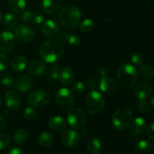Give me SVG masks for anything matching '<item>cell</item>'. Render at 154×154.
<instances>
[{
    "label": "cell",
    "mask_w": 154,
    "mask_h": 154,
    "mask_svg": "<svg viewBox=\"0 0 154 154\" xmlns=\"http://www.w3.org/2000/svg\"><path fill=\"white\" fill-rule=\"evenodd\" d=\"M39 53L46 63H54L63 57L64 48L60 39L52 38L42 44Z\"/></svg>",
    "instance_id": "1"
},
{
    "label": "cell",
    "mask_w": 154,
    "mask_h": 154,
    "mask_svg": "<svg viewBox=\"0 0 154 154\" xmlns=\"http://www.w3.org/2000/svg\"><path fill=\"white\" fill-rule=\"evenodd\" d=\"M118 84L125 90H131L135 87L138 80V71L130 64H123L117 72Z\"/></svg>",
    "instance_id": "2"
},
{
    "label": "cell",
    "mask_w": 154,
    "mask_h": 154,
    "mask_svg": "<svg viewBox=\"0 0 154 154\" xmlns=\"http://www.w3.org/2000/svg\"><path fill=\"white\" fill-rule=\"evenodd\" d=\"M59 21L67 29H73L81 20V11L75 5H66L59 12Z\"/></svg>",
    "instance_id": "3"
},
{
    "label": "cell",
    "mask_w": 154,
    "mask_h": 154,
    "mask_svg": "<svg viewBox=\"0 0 154 154\" xmlns=\"http://www.w3.org/2000/svg\"><path fill=\"white\" fill-rule=\"evenodd\" d=\"M105 106V99L103 95L96 90L90 92L86 97V107L92 115L101 114Z\"/></svg>",
    "instance_id": "4"
},
{
    "label": "cell",
    "mask_w": 154,
    "mask_h": 154,
    "mask_svg": "<svg viewBox=\"0 0 154 154\" xmlns=\"http://www.w3.org/2000/svg\"><path fill=\"white\" fill-rule=\"evenodd\" d=\"M132 119V111L128 107H121L112 116V125L117 131H122L129 125Z\"/></svg>",
    "instance_id": "5"
},
{
    "label": "cell",
    "mask_w": 154,
    "mask_h": 154,
    "mask_svg": "<svg viewBox=\"0 0 154 154\" xmlns=\"http://www.w3.org/2000/svg\"><path fill=\"white\" fill-rule=\"evenodd\" d=\"M56 102L63 111H69L75 104V96L72 90L68 88H60L56 95Z\"/></svg>",
    "instance_id": "6"
},
{
    "label": "cell",
    "mask_w": 154,
    "mask_h": 154,
    "mask_svg": "<svg viewBox=\"0 0 154 154\" xmlns=\"http://www.w3.org/2000/svg\"><path fill=\"white\" fill-rule=\"evenodd\" d=\"M87 117V114L82 108H71L68 114V123L74 129H80L85 125Z\"/></svg>",
    "instance_id": "7"
},
{
    "label": "cell",
    "mask_w": 154,
    "mask_h": 154,
    "mask_svg": "<svg viewBox=\"0 0 154 154\" xmlns=\"http://www.w3.org/2000/svg\"><path fill=\"white\" fill-rule=\"evenodd\" d=\"M27 102L32 107L42 108L49 103L50 96L44 90H34L29 94Z\"/></svg>",
    "instance_id": "8"
},
{
    "label": "cell",
    "mask_w": 154,
    "mask_h": 154,
    "mask_svg": "<svg viewBox=\"0 0 154 154\" xmlns=\"http://www.w3.org/2000/svg\"><path fill=\"white\" fill-rule=\"evenodd\" d=\"M100 90L105 94H113L119 89V84L114 78L107 75H102L99 83Z\"/></svg>",
    "instance_id": "9"
},
{
    "label": "cell",
    "mask_w": 154,
    "mask_h": 154,
    "mask_svg": "<svg viewBox=\"0 0 154 154\" xmlns=\"http://www.w3.org/2000/svg\"><path fill=\"white\" fill-rule=\"evenodd\" d=\"M14 36L20 42L27 43L31 42L34 38L35 33L31 27L27 25L21 24L17 26L15 29Z\"/></svg>",
    "instance_id": "10"
},
{
    "label": "cell",
    "mask_w": 154,
    "mask_h": 154,
    "mask_svg": "<svg viewBox=\"0 0 154 154\" xmlns=\"http://www.w3.org/2000/svg\"><path fill=\"white\" fill-rule=\"evenodd\" d=\"M15 46V36L11 32L4 31L0 33V50L3 52L13 51Z\"/></svg>",
    "instance_id": "11"
},
{
    "label": "cell",
    "mask_w": 154,
    "mask_h": 154,
    "mask_svg": "<svg viewBox=\"0 0 154 154\" xmlns=\"http://www.w3.org/2000/svg\"><path fill=\"white\" fill-rule=\"evenodd\" d=\"M80 134L75 130H67L63 133L60 138L62 144L66 147H74L79 143Z\"/></svg>",
    "instance_id": "12"
},
{
    "label": "cell",
    "mask_w": 154,
    "mask_h": 154,
    "mask_svg": "<svg viewBox=\"0 0 154 154\" xmlns=\"http://www.w3.org/2000/svg\"><path fill=\"white\" fill-rule=\"evenodd\" d=\"M60 32V25L57 20L54 19L47 20L42 26V32L45 37L52 38L55 37Z\"/></svg>",
    "instance_id": "13"
},
{
    "label": "cell",
    "mask_w": 154,
    "mask_h": 154,
    "mask_svg": "<svg viewBox=\"0 0 154 154\" xmlns=\"http://www.w3.org/2000/svg\"><path fill=\"white\" fill-rule=\"evenodd\" d=\"M5 103L8 110H16L21 104V98L16 90H9L5 96Z\"/></svg>",
    "instance_id": "14"
},
{
    "label": "cell",
    "mask_w": 154,
    "mask_h": 154,
    "mask_svg": "<svg viewBox=\"0 0 154 154\" xmlns=\"http://www.w3.org/2000/svg\"><path fill=\"white\" fill-rule=\"evenodd\" d=\"M15 88L21 93L29 91L33 86V79L28 75H23L20 77L14 83Z\"/></svg>",
    "instance_id": "15"
},
{
    "label": "cell",
    "mask_w": 154,
    "mask_h": 154,
    "mask_svg": "<svg viewBox=\"0 0 154 154\" xmlns=\"http://www.w3.org/2000/svg\"><path fill=\"white\" fill-rule=\"evenodd\" d=\"M67 121L60 116L52 117L48 121V126L50 129L54 132H63L67 127Z\"/></svg>",
    "instance_id": "16"
},
{
    "label": "cell",
    "mask_w": 154,
    "mask_h": 154,
    "mask_svg": "<svg viewBox=\"0 0 154 154\" xmlns=\"http://www.w3.org/2000/svg\"><path fill=\"white\" fill-rule=\"evenodd\" d=\"M153 87L150 84L146 81L139 83L135 89V95L139 100H144L152 93Z\"/></svg>",
    "instance_id": "17"
},
{
    "label": "cell",
    "mask_w": 154,
    "mask_h": 154,
    "mask_svg": "<svg viewBox=\"0 0 154 154\" xmlns=\"http://www.w3.org/2000/svg\"><path fill=\"white\" fill-rule=\"evenodd\" d=\"M62 3V0H43L41 8L44 13L51 14L55 13L60 8Z\"/></svg>",
    "instance_id": "18"
},
{
    "label": "cell",
    "mask_w": 154,
    "mask_h": 154,
    "mask_svg": "<svg viewBox=\"0 0 154 154\" xmlns=\"http://www.w3.org/2000/svg\"><path fill=\"white\" fill-rule=\"evenodd\" d=\"M134 154H154V144L152 141L142 140L137 144Z\"/></svg>",
    "instance_id": "19"
},
{
    "label": "cell",
    "mask_w": 154,
    "mask_h": 154,
    "mask_svg": "<svg viewBox=\"0 0 154 154\" xmlns=\"http://www.w3.org/2000/svg\"><path fill=\"white\" fill-rule=\"evenodd\" d=\"M129 131L133 135H140L146 129V122L142 117H137L130 122Z\"/></svg>",
    "instance_id": "20"
},
{
    "label": "cell",
    "mask_w": 154,
    "mask_h": 154,
    "mask_svg": "<svg viewBox=\"0 0 154 154\" xmlns=\"http://www.w3.org/2000/svg\"><path fill=\"white\" fill-rule=\"evenodd\" d=\"M75 73L73 70L69 67H64L61 69L59 75V80L63 85H70L74 81Z\"/></svg>",
    "instance_id": "21"
},
{
    "label": "cell",
    "mask_w": 154,
    "mask_h": 154,
    "mask_svg": "<svg viewBox=\"0 0 154 154\" xmlns=\"http://www.w3.org/2000/svg\"><path fill=\"white\" fill-rule=\"evenodd\" d=\"M45 69L46 67H45V63L39 60H33L28 68L29 72L34 76L42 75L45 72Z\"/></svg>",
    "instance_id": "22"
},
{
    "label": "cell",
    "mask_w": 154,
    "mask_h": 154,
    "mask_svg": "<svg viewBox=\"0 0 154 154\" xmlns=\"http://www.w3.org/2000/svg\"><path fill=\"white\" fill-rule=\"evenodd\" d=\"M27 59L24 56H17L14 57L11 62V69L15 72H23L27 66Z\"/></svg>",
    "instance_id": "23"
},
{
    "label": "cell",
    "mask_w": 154,
    "mask_h": 154,
    "mask_svg": "<svg viewBox=\"0 0 154 154\" xmlns=\"http://www.w3.org/2000/svg\"><path fill=\"white\" fill-rule=\"evenodd\" d=\"M8 7L13 13L20 14L26 9V0H8Z\"/></svg>",
    "instance_id": "24"
},
{
    "label": "cell",
    "mask_w": 154,
    "mask_h": 154,
    "mask_svg": "<svg viewBox=\"0 0 154 154\" xmlns=\"http://www.w3.org/2000/svg\"><path fill=\"white\" fill-rule=\"evenodd\" d=\"M87 152L90 154H100L102 151V144L97 138H92L87 145Z\"/></svg>",
    "instance_id": "25"
},
{
    "label": "cell",
    "mask_w": 154,
    "mask_h": 154,
    "mask_svg": "<svg viewBox=\"0 0 154 154\" xmlns=\"http://www.w3.org/2000/svg\"><path fill=\"white\" fill-rule=\"evenodd\" d=\"M54 137L50 132H43L38 136V143L42 147H50L54 144Z\"/></svg>",
    "instance_id": "26"
},
{
    "label": "cell",
    "mask_w": 154,
    "mask_h": 154,
    "mask_svg": "<svg viewBox=\"0 0 154 154\" xmlns=\"http://www.w3.org/2000/svg\"><path fill=\"white\" fill-rule=\"evenodd\" d=\"M14 141L17 144H24L29 138V133L26 129H20L14 134Z\"/></svg>",
    "instance_id": "27"
},
{
    "label": "cell",
    "mask_w": 154,
    "mask_h": 154,
    "mask_svg": "<svg viewBox=\"0 0 154 154\" xmlns=\"http://www.w3.org/2000/svg\"><path fill=\"white\" fill-rule=\"evenodd\" d=\"M18 20L13 13H7L4 17V26L8 29H13L16 27Z\"/></svg>",
    "instance_id": "28"
},
{
    "label": "cell",
    "mask_w": 154,
    "mask_h": 154,
    "mask_svg": "<svg viewBox=\"0 0 154 154\" xmlns=\"http://www.w3.org/2000/svg\"><path fill=\"white\" fill-rule=\"evenodd\" d=\"M138 71H139V73L143 78H146V79L151 80L153 79L154 76V72L153 69L152 68V66H149V65L144 64L141 66H139V69H138Z\"/></svg>",
    "instance_id": "29"
},
{
    "label": "cell",
    "mask_w": 154,
    "mask_h": 154,
    "mask_svg": "<svg viewBox=\"0 0 154 154\" xmlns=\"http://www.w3.org/2000/svg\"><path fill=\"white\" fill-rule=\"evenodd\" d=\"M0 82L5 87H11L14 84V78L8 72H4L0 75Z\"/></svg>",
    "instance_id": "30"
},
{
    "label": "cell",
    "mask_w": 154,
    "mask_h": 154,
    "mask_svg": "<svg viewBox=\"0 0 154 154\" xmlns=\"http://www.w3.org/2000/svg\"><path fill=\"white\" fill-rule=\"evenodd\" d=\"M66 40L69 45L73 47H78L81 44V38L75 33H68L66 35Z\"/></svg>",
    "instance_id": "31"
},
{
    "label": "cell",
    "mask_w": 154,
    "mask_h": 154,
    "mask_svg": "<svg viewBox=\"0 0 154 154\" xmlns=\"http://www.w3.org/2000/svg\"><path fill=\"white\" fill-rule=\"evenodd\" d=\"M95 23L92 19H85L80 25V30L83 32H90L94 29Z\"/></svg>",
    "instance_id": "32"
},
{
    "label": "cell",
    "mask_w": 154,
    "mask_h": 154,
    "mask_svg": "<svg viewBox=\"0 0 154 154\" xmlns=\"http://www.w3.org/2000/svg\"><path fill=\"white\" fill-rule=\"evenodd\" d=\"M11 142V136L8 133L0 134V150H5L10 145Z\"/></svg>",
    "instance_id": "33"
},
{
    "label": "cell",
    "mask_w": 154,
    "mask_h": 154,
    "mask_svg": "<svg viewBox=\"0 0 154 154\" xmlns=\"http://www.w3.org/2000/svg\"><path fill=\"white\" fill-rule=\"evenodd\" d=\"M61 67L57 63H54V64L51 67V78L53 81H57L59 79V75H60Z\"/></svg>",
    "instance_id": "34"
},
{
    "label": "cell",
    "mask_w": 154,
    "mask_h": 154,
    "mask_svg": "<svg viewBox=\"0 0 154 154\" xmlns=\"http://www.w3.org/2000/svg\"><path fill=\"white\" fill-rule=\"evenodd\" d=\"M44 20H45V16H44L43 14L40 11H36L34 14H32L31 22L34 25H39L44 22Z\"/></svg>",
    "instance_id": "35"
},
{
    "label": "cell",
    "mask_w": 154,
    "mask_h": 154,
    "mask_svg": "<svg viewBox=\"0 0 154 154\" xmlns=\"http://www.w3.org/2000/svg\"><path fill=\"white\" fill-rule=\"evenodd\" d=\"M23 117L27 120H33L36 117V111L32 107H28L24 111Z\"/></svg>",
    "instance_id": "36"
},
{
    "label": "cell",
    "mask_w": 154,
    "mask_h": 154,
    "mask_svg": "<svg viewBox=\"0 0 154 154\" xmlns=\"http://www.w3.org/2000/svg\"><path fill=\"white\" fill-rule=\"evenodd\" d=\"M9 58L6 54L0 53V72H3L9 65Z\"/></svg>",
    "instance_id": "37"
},
{
    "label": "cell",
    "mask_w": 154,
    "mask_h": 154,
    "mask_svg": "<svg viewBox=\"0 0 154 154\" xmlns=\"http://www.w3.org/2000/svg\"><path fill=\"white\" fill-rule=\"evenodd\" d=\"M131 60H132V63H133L135 66H139L142 64L143 57L140 53H133V54L131 55Z\"/></svg>",
    "instance_id": "38"
},
{
    "label": "cell",
    "mask_w": 154,
    "mask_h": 154,
    "mask_svg": "<svg viewBox=\"0 0 154 154\" xmlns=\"http://www.w3.org/2000/svg\"><path fill=\"white\" fill-rule=\"evenodd\" d=\"M32 13L29 9H25L22 13L20 14V20L23 23H28L31 21Z\"/></svg>",
    "instance_id": "39"
},
{
    "label": "cell",
    "mask_w": 154,
    "mask_h": 154,
    "mask_svg": "<svg viewBox=\"0 0 154 154\" xmlns=\"http://www.w3.org/2000/svg\"><path fill=\"white\" fill-rule=\"evenodd\" d=\"M85 90V86L81 81H76L75 84L72 85V90L75 93H78V94H81Z\"/></svg>",
    "instance_id": "40"
},
{
    "label": "cell",
    "mask_w": 154,
    "mask_h": 154,
    "mask_svg": "<svg viewBox=\"0 0 154 154\" xmlns=\"http://www.w3.org/2000/svg\"><path fill=\"white\" fill-rule=\"evenodd\" d=\"M138 108L141 113H147L149 111V104L145 100H140Z\"/></svg>",
    "instance_id": "41"
},
{
    "label": "cell",
    "mask_w": 154,
    "mask_h": 154,
    "mask_svg": "<svg viewBox=\"0 0 154 154\" xmlns=\"http://www.w3.org/2000/svg\"><path fill=\"white\" fill-rule=\"evenodd\" d=\"M147 136L150 141H154V124L153 123H150L147 128Z\"/></svg>",
    "instance_id": "42"
},
{
    "label": "cell",
    "mask_w": 154,
    "mask_h": 154,
    "mask_svg": "<svg viewBox=\"0 0 154 154\" xmlns=\"http://www.w3.org/2000/svg\"><path fill=\"white\" fill-rule=\"evenodd\" d=\"M6 154H25V153L20 147H12L8 150V151L6 152Z\"/></svg>",
    "instance_id": "43"
},
{
    "label": "cell",
    "mask_w": 154,
    "mask_h": 154,
    "mask_svg": "<svg viewBox=\"0 0 154 154\" xmlns=\"http://www.w3.org/2000/svg\"><path fill=\"white\" fill-rule=\"evenodd\" d=\"M87 84H88V87L90 89H95L96 87V85H97V80L94 77H90L87 80Z\"/></svg>",
    "instance_id": "44"
},
{
    "label": "cell",
    "mask_w": 154,
    "mask_h": 154,
    "mask_svg": "<svg viewBox=\"0 0 154 154\" xmlns=\"http://www.w3.org/2000/svg\"><path fill=\"white\" fill-rule=\"evenodd\" d=\"M5 126V121L2 116L0 115V132H2L4 129Z\"/></svg>",
    "instance_id": "45"
},
{
    "label": "cell",
    "mask_w": 154,
    "mask_h": 154,
    "mask_svg": "<svg viewBox=\"0 0 154 154\" xmlns=\"http://www.w3.org/2000/svg\"><path fill=\"white\" fill-rule=\"evenodd\" d=\"M150 106H151L152 108H153V106H154V97H153V96H150Z\"/></svg>",
    "instance_id": "46"
},
{
    "label": "cell",
    "mask_w": 154,
    "mask_h": 154,
    "mask_svg": "<svg viewBox=\"0 0 154 154\" xmlns=\"http://www.w3.org/2000/svg\"><path fill=\"white\" fill-rule=\"evenodd\" d=\"M2 11H0V23L2 22Z\"/></svg>",
    "instance_id": "47"
},
{
    "label": "cell",
    "mask_w": 154,
    "mask_h": 154,
    "mask_svg": "<svg viewBox=\"0 0 154 154\" xmlns=\"http://www.w3.org/2000/svg\"><path fill=\"white\" fill-rule=\"evenodd\" d=\"M0 105H1V99H0Z\"/></svg>",
    "instance_id": "48"
},
{
    "label": "cell",
    "mask_w": 154,
    "mask_h": 154,
    "mask_svg": "<svg viewBox=\"0 0 154 154\" xmlns=\"http://www.w3.org/2000/svg\"><path fill=\"white\" fill-rule=\"evenodd\" d=\"M0 3H1V0H0Z\"/></svg>",
    "instance_id": "49"
}]
</instances>
